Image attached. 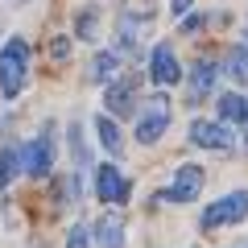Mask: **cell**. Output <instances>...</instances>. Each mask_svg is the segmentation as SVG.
I'll use <instances>...</instances> for the list:
<instances>
[{
	"label": "cell",
	"mask_w": 248,
	"mask_h": 248,
	"mask_svg": "<svg viewBox=\"0 0 248 248\" xmlns=\"http://www.w3.org/2000/svg\"><path fill=\"white\" fill-rule=\"evenodd\" d=\"M95 240H99V248H120L124 244V219L120 215H99L95 219Z\"/></svg>",
	"instance_id": "obj_10"
},
{
	"label": "cell",
	"mask_w": 248,
	"mask_h": 248,
	"mask_svg": "<svg viewBox=\"0 0 248 248\" xmlns=\"http://www.w3.org/2000/svg\"><path fill=\"white\" fill-rule=\"evenodd\" d=\"M17 174H25L21 149H17V145H4V149H0V190H4V186H9Z\"/></svg>",
	"instance_id": "obj_13"
},
{
	"label": "cell",
	"mask_w": 248,
	"mask_h": 248,
	"mask_svg": "<svg viewBox=\"0 0 248 248\" xmlns=\"http://www.w3.org/2000/svg\"><path fill=\"white\" fill-rule=\"evenodd\" d=\"M219 120H228V124L248 120V99L236 95V91H223V95H219Z\"/></svg>",
	"instance_id": "obj_14"
},
{
	"label": "cell",
	"mask_w": 248,
	"mask_h": 248,
	"mask_svg": "<svg viewBox=\"0 0 248 248\" xmlns=\"http://www.w3.org/2000/svg\"><path fill=\"white\" fill-rule=\"evenodd\" d=\"M21 161H25V174H33V178H46V174H50V166H54V137H50V128L37 133L33 141H25Z\"/></svg>",
	"instance_id": "obj_6"
},
{
	"label": "cell",
	"mask_w": 248,
	"mask_h": 248,
	"mask_svg": "<svg viewBox=\"0 0 248 248\" xmlns=\"http://www.w3.org/2000/svg\"><path fill=\"white\" fill-rule=\"evenodd\" d=\"M149 79L161 83V87H174V83L182 79V66H178L170 42H157V46H153V54H149Z\"/></svg>",
	"instance_id": "obj_8"
},
{
	"label": "cell",
	"mask_w": 248,
	"mask_h": 248,
	"mask_svg": "<svg viewBox=\"0 0 248 248\" xmlns=\"http://www.w3.org/2000/svg\"><path fill=\"white\" fill-rule=\"evenodd\" d=\"M203 182H207L203 166H178L174 182H170V186L161 190L157 199H170V203H190V199H199V190H203Z\"/></svg>",
	"instance_id": "obj_4"
},
{
	"label": "cell",
	"mask_w": 248,
	"mask_h": 248,
	"mask_svg": "<svg viewBox=\"0 0 248 248\" xmlns=\"http://www.w3.org/2000/svg\"><path fill=\"white\" fill-rule=\"evenodd\" d=\"M228 75L236 83H248V46H232L228 50Z\"/></svg>",
	"instance_id": "obj_17"
},
{
	"label": "cell",
	"mask_w": 248,
	"mask_h": 248,
	"mask_svg": "<svg viewBox=\"0 0 248 248\" xmlns=\"http://www.w3.org/2000/svg\"><path fill=\"white\" fill-rule=\"evenodd\" d=\"M190 4H195V0H170V13H174V17H186Z\"/></svg>",
	"instance_id": "obj_22"
},
{
	"label": "cell",
	"mask_w": 248,
	"mask_h": 248,
	"mask_svg": "<svg viewBox=\"0 0 248 248\" xmlns=\"http://www.w3.org/2000/svg\"><path fill=\"white\" fill-rule=\"evenodd\" d=\"M141 25H145L141 17H124V21H120V29H116V46L133 54V50H137V37H141Z\"/></svg>",
	"instance_id": "obj_16"
},
{
	"label": "cell",
	"mask_w": 248,
	"mask_h": 248,
	"mask_svg": "<svg viewBox=\"0 0 248 248\" xmlns=\"http://www.w3.org/2000/svg\"><path fill=\"white\" fill-rule=\"evenodd\" d=\"M95 133H99V141H104L108 153H120L124 149V137H120V128H116L112 116H95Z\"/></svg>",
	"instance_id": "obj_15"
},
{
	"label": "cell",
	"mask_w": 248,
	"mask_h": 248,
	"mask_svg": "<svg viewBox=\"0 0 248 248\" xmlns=\"http://www.w3.org/2000/svg\"><path fill=\"white\" fill-rule=\"evenodd\" d=\"M95 199L108 203V207L124 203V199H128V178H124L116 166H99L95 170Z\"/></svg>",
	"instance_id": "obj_9"
},
{
	"label": "cell",
	"mask_w": 248,
	"mask_h": 248,
	"mask_svg": "<svg viewBox=\"0 0 248 248\" xmlns=\"http://www.w3.org/2000/svg\"><path fill=\"white\" fill-rule=\"evenodd\" d=\"M240 219H248V190H232V195L215 199V203L203 211V228L207 232L228 228V223H240Z\"/></svg>",
	"instance_id": "obj_2"
},
{
	"label": "cell",
	"mask_w": 248,
	"mask_h": 248,
	"mask_svg": "<svg viewBox=\"0 0 248 248\" xmlns=\"http://www.w3.org/2000/svg\"><path fill=\"white\" fill-rule=\"evenodd\" d=\"M66 54H71V37H54V42H50V58H66Z\"/></svg>",
	"instance_id": "obj_20"
},
{
	"label": "cell",
	"mask_w": 248,
	"mask_h": 248,
	"mask_svg": "<svg viewBox=\"0 0 248 248\" xmlns=\"http://www.w3.org/2000/svg\"><path fill=\"white\" fill-rule=\"evenodd\" d=\"M215 79H219V62L215 58H195L190 62V79H186V99L190 104H203L211 95Z\"/></svg>",
	"instance_id": "obj_7"
},
{
	"label": "cell",
	"mask_w": 248,
	"mask_h": 248,
	"mask_svg": "<svg viewBox=\"0 0 248 248\" xmlns=\"http://www.w3.org/2000/svg\"><path fill=\"white\" fill-rule=\"evenodd\" d=\"M186 137L199 145V149H232V128L228 120H190V128H186Z\"/></svg>",
	"instance_id": "obj_5"
},
{
	"label": "cell",
	"mask_w": 248,
	"mask_h": 248,
	"mask_svg": "<svg viewBox=\"0 0 248 248\" xmlns=\"http://www.w3.org/2000/svg\"><path fill=\"white\" fill-rule=\"evenodd\" d=\"M25 75H29V42L25 37H9L0 50V95L17 99L25 91Z\"/></svg>",
	"instance_id": "obj_1"
},
{
	"label": "cell",
	"mask_w": 248,
	"mask_h": 248,
	"mask_svg": "<svg viewBox=\"0 0 248 248\" xmlns=\"http://www.w3.org/2000/svg\"><path fill=\"white\" fill-rule=\"evenodd\" d=\"M236 248H248V240H240V244H236Z\"/></svg>",
	"instance_id": "obj_23"
},
{
	"label": "cell",
	"mask_w": 248,
	"mask_h": 248,
	"mask_svg": "<svg viewBox=\"0 0 248 248\" xmlns=\"http://www.w3.org/2000/svg\"><path fill=\"white\" fill-rule=\"evenodd\" d=\"M87 236H91V232L83 228V223H75L71 236H66V248H87Z\"/></svg>",
	"instance_id": "obj_19"
},
{
	"label": "cell",
	"mask_w": 248,
	"mask_h": 248,
	"mask_svg": "<svg viewBox=\"0 0 248 248\" xmlns=\"http://www.w3.org/2000/svg\"><path fill=\"white\" fill-rule=\"evenodd\" d=\"M79 37H95V13H83L79 17Z\"/></svg>",
	"instance_id": "obj_21"
},
{
	"label": "cell",
	"mask_w": 248,
	"mask_h": 248,
	"mask_svg": "<svg viewBox=\"0 0 248 248\" xmlns=\"http://www.w3.org/2000/svg\"><path fill=\"white\" fill-rule=\"evenodd\" d=\"M108 108H112L116 116H128V112L137 108V83H133V79L112 83V87H108Z\"/></svg>",
	"instance_id": "obj_11"
},
{
	"label": "cell",
	"mask_w": 248,
	"mask_h": 248,
	"mask_svg": "<svg viewBox=\"0 0 248 248\" xmlns=\"http://www.w3.org/2000/svg\"><path fill=\"white\" fill-rule=\"evenodd\" d=\"M116 71H120V58H116L112 50L95 54V58H91V66H87L91 83H112V79H116Z\"/></svg>",
	"instance_id": "obj_12"
},
{
	"label": "cell",
	"mask_w": 248,
	"mask_h": 248,
	"mask_svg": "<svg viewBox=\"0 0 248 248\" xmlns=\"http://www.w3.org/2000/svg\"><path fill=\"white\" fill-rule=\"evenodd\" d=\"M166 128H170V99H166V95H153L149 104H145L141 120H137V141H141V145H153Z\"/></svg>",
	"instance_id": "obj_3"
},
{
	"label": "cell",
	"mask_w": 248,
	"mask_h": 248,
	"mask_svg": "<svg viewBox=\"0 0 248 248\" xmlns=\"http://www.w3.org/2000/svg\"><path fill=\"white\" fill-rule=\"evenodd\" d=\"M71 153L75 166H79V178L87 174V145H83V124H71Z\"/></svg>",
	"instance_id": "obj_18"
}]
</instances>
